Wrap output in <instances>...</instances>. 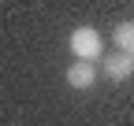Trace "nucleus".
<instances>
[{"label": "nucleus", "mask_w": 134, "mask_h": 126, "mask_svg": "<svg viewBox=\"0 0 134 126\" xmlns=\"http://www.w3.org/2000/svg\"><path fill=\"white\" fill-rule=\"evenodd\" d=\"M67 45H71V52H75L82 63H93L97 52H100V34H97L93 26H78V30H71Z\"/></svg>", "instance_id": "1"}, {"label": "nucleus", "mask_w": 134, "mask_h": 126, "mask_svg": "<svg viewBox=\"0 0 134 126\" xmlns=\"http://www.w3.org/2000/svg\"><path fill=\"white\" fill-rule=\"evenodd\" d=\"M104 74H108V82H127V78L134 74V56L112 52V56L104 59Z\"/></svg>", "instance_id": "2"}, {"label": "nucleus", "mask_w": 134, "mask_h": 126, "mask_svg": "<svg viewBox=\"0 0 134 126\" xmlns=\"http://www.w3.org/2000/svg\"><path fill=\"white\" fill-rule=\"evenodd\" d=\"M93 82H97V67H93V63L75 59L71 67H67V85H71V89H90Z\"/></svg>", "instance_id": "3"}, {"label": "nucleus", "mask_w": 134, "mask_h": 126, "mask_svg": "<svg viewBox=\"0 0 134 126\" xmlns=\"http://www.w3.org/2000/svg\"><path fill=\"white\" fill-rule=\"evenodd\" d=\"M112 37H115V48L123 56H134V22H119Z\"/></svg>", "instance_id": "4"}]
</instances>
